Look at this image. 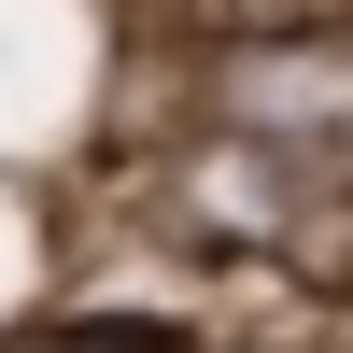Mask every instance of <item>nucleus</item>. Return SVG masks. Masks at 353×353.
<instances>
[{
	"instance_id": "1",
	"label": "nucleus",
	"mask_w": 353,
	"mask_h": 353,
	"mask_svg": "<svg viewBox=\"0 0 353 353\" xmlns=\"http://www.w3.org/2000/svg\"><path fill=\"white\" fill-rule=\"evenodd\" d=\"M226 28H254V14H325V0H212Z\"/></svg>"
}]
</instances>
